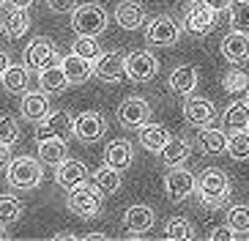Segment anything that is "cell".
<instances>
[{
	"label": "cell",
	"mask_w": 249,
	"mask_h": 241,
	"mask_svg": "<svg viewBox=\"0 0 249 241\" xmlns=\"http://www.w3.org/2000/svg\"><path fill=\"white\" fill-rule=\"evenodd\" d=\"M115 22L121 25L124 30H140L145 25V8L134 3V0H124V3H118L115 8Z\"/></svg>",
	"instance_id": "20"
},
{
	"label": "cell",
	"mask_w": 249,
	"mask_h": 241,
	"mask_svg": "<svg viewBox=\"0 0 249 241\" xmlns=\"http://www.w3.org/2000/svg\"><path fill=\"white\" fill-rule=\"evenodd\" d=\"M30 28V14L28 8H11L6 17V36L8 38H22Z\"/></svg>",
	"instance_id": "30"
},
{
	"label": "cell",
	"mask_w": 249,
	"mask_h": 241,
	"mask_svg": "<svg viewBox=\"0 0 249 241\" xmlns=\"http://www.w3.org/2000/svg\"><path fill=\"white\" fill-rule=\"evenodd\" d=\"M38 159H41V165H52V167H58L63 159H69L66 140H63V137L38 140Z\"/></svg>",
	"instance_id": "25"
},
{
	"label": "cell",
	"mask_w": 249,
	"mask_h": 241,
	"mask_svg": "<svg viewBox=\"0 0 249 241\" xmlns=\"http://www.w3.org/2000/svg\"><path fill=\"white\" fill-rule=\"evenodd\" d=\"M44 181V170H41V159L33 156H17L8 162L6 167V184L17 192L36 189L38 184Z\"/></svg>",
	"instance_id": "2"
},
{
	"label": "cell",
	"mask_w": 249,
	"mask_h": 241,
	"mask_svg": "<svg viewBox=\"0 0 249 241\" xmlns=\"http://www.w3.org/2000/svg\"><path fill=\"white\" fill-rule=\"evenodd\" d=\"M0 82H3V88H6L8 93H25V91H28V82H30L28 66L11 63L6 72L0 74Z\"/></svg>",
	"instance_id": "26"
},
{
	"label": "cell",
	"mask_w": 249,
	"mask_h": 241,
	"mask_svg": "<svg viewBox=\"0 0 249 241\" xmlns=\"http://www.w3.org/2000/svg\"><path fill=\"white\" fill-rule=\"evenodd\" d=\"M140 146L145 148L148 153H161V148L167 146V140H170V131L167 126H161V124H142L140 126Z\"/></svg>",
	"instance_id": "22"
},
{
	"label": "cell",
	"mask_w": 249,
	"mask_h": 241,
	"mask_svg": "<svg viewBox=\"0 0 249 241\" xmlns=\"http://www.w3.org/2000/svg\"><path fill=\"white\" fill-rule=\"evenodd\" d=\"M247 104H249V91H247Z\"/></svg>",
	"instance_id": "49"
},
{
	"label": "cell",
	"mask_w": 249,
	"mask_h": 241,
	"mask_svg": "<svg viewBox=\"0 0 249 241\" xmlns=\"http://www.w3.org/2000/svg\"><path fill=\"white\" fill-rule=\"evenodd\" d=\"M195 146L203 153H225L227 151V134L222 129H213V126H200V131L195 134Z\"/></svg>",
	"instance_id": "19"
},
{
	"label": "cell",
	"mask_w": 249,
	"mask_h": 241,
	"mask_svg": "<svg viewBox=\"0 0 249 241\" xmlns=\"http://www.w3.org/2000/svg\"><path fill=\"white\" fill-rule=\"evenodd\" d=\"M227 225L235 233H249V205H230L227 208Z\"/></svg>",
	"instance_id": "38"
},
{
	"label": "cell",
	"mask_w": 249,
	"mask_h": 241,
	"mask_svg": "<svg viewBox=\"0 0 249 241\" xmlns=\"http://www.w3.org/2000/svg\"><path fill=\"white\" fill-rule=\"evenodd\" d=\"M247 129H249V126H247Z\"/></svg>",
	"instance_id": "50"
},
{
	"label": "cell",
	"mask_w": 249,
	"mask_h": 241,
	"mask_svg": "<svg viewBox=\"0 0 249 241\" xmlns=\"http://www.w3.org/2000/svg\"><path fill=\"white\" fill-rule=\"evenodd\" d=\"M11 146H3L0 143V170H6L8 167V162H11V151H8Z\"/></svg>",
	"instance_id": "43"
},
{
	"label": "cell",
	"mask_w": 249,
	"mask_h": 241,
	"mask_svg": "<svg viewBox=\"0 0 249 241\" xmlns=\"http://www.w3.org/2000/svg\"><path fill=\"white\" fill-rule=\"evenodd\" d=\"M134 162V146L129 140H112L104 148V165H110L115 170H126Z\"/></svg>",
	"instance_id": "23"
},
{
	"label": "cell",
	"mask_w": 249,
	"mask_h": 241,
	"mask_svg": "<svg viewBox=\"0 0 249 241\" xmlns=\"http://www.w3.org/2000/svg\"><path fill=\"white\" fill-rule=\"evenodd\" d=\"M93 74L104 82L126 80V55H121V52H102L93 60Z\"/></svg>",
	"instance_id": "12"
},
{
	"label": "cell",
	"mask_w": 249,
	"mask_h": 241,
	"mask_svg": "<svg viewBox=\"0 0 249 241\" xmlns=\"http://www.w3.org/2000/svg\"><path fill=\"white\" fill-rule=\"evenodd\" d=\"M195 184H197V178H195L189 170H183L181 165H176V167L164 175V192H167V200L170 203H183L186 197L195 195Z\"/></svg>",
	"instance_id": "6"
},
{
	"label": "cell",
	"mask_w": 249,
	"mask_h": 241,
	"mask_svg": "<svg viewBox=\"0 0 249 241\" xmlns=\"http://www.w3.org/2000/svg\"><path fill=\"white\" fill-rule=\"evenodd\" d=\"M19 140V126L14 115H0V143L3 146H14Z\"/></svg>",
	"instance_id": "39"
},
{
	"label": "cell",
	"mask_w": 249,
	"mask_h": 241,
	"mask_svg": "<svg viewBox=\"0 0 249 241\" xmlns=\"http://www.w3.org/2000/svg\"><path fill=\"white\" fill-rule=\"evenodd\" d=\"M71 52H77L80 58H85V60L93 63V60L102 55V47H99V41H96L93 36H77L74 44H71Z\"/></svg>",
	"instance_id": "36"
},
{
	"label": "cell",
	"mask_w": 249,
	"mask_h": 241,
	"mask_svg": "<svg viewBox=\"0 0 249 241\" xmlns=\"http://www.w3.org/2000/svg\"><path fill=\"white\" fill-rule=\"evenodd\" d=\"M211 241H230L235 239V230L230 225H222V227H211V236H208Z\"/></svg>",
	"instance_id": "41"
},
{
	"label": "cell",
	"mask_w": 249,
	"mask_h": 241,
	"mask_svg": "<svg viewBox=\"0 0 249 241\" xmlns=\"http://www.w3.org/2000/svg\"><path fill=\"white\" fill-rule=\"evenodd\" d=\"M183 118L189 121L192 126H205V124H213V118H216V107L213 102L203 99V96H186V102H183Z\"/></svg>",
	"instance_id": "14"
},
{
	"label": "cell",
	"mask_w": 249,
	"mask_h": 241,
	"mask_svg": "<svg viewBox=\"0 0 249 241\" xmlns=\"http://www.w3.org/2000/svg\"><path fill=\"white\" fill-rule=\"evenodd\" d=\"M159 72V58L148 50H137L132 55H126V77L134 82H148L154 80Z\"/></svg>",
	"instance_id": "7"
},
{
	"label": "cell",
	"mask_w": 249,
	"mask_h": 241,
	"mask_svg": "<svg viewBox=\"0 0 249 241\" xmlns=\"http://www.w3.org/2000/svg\"><path fill=\"white\" fill-rule=\"evenodd\" d=\"M3 6H6V0H0V8H3Z\"/></svg>",
	"instance_id": "48"
},
{
	"label": "cell",
	"mask_w": 249,
	"mask_h": 241,
	"mask_svg": "<svg viewBox=\"0 0 249 241\" xmlns=\"http://www.w3.org/2000/svg\"><path fill=\"white\" fill-rule=\"evenodd\" d=\"M82 239H88V241H102V239H110V236L102 233V230H93V233H85Z\"/></svg>",
	"instance_id": "44"
},
{
	"label": "cell",
	"mask_w": 249,
	"mask_h": 241,
	"mask_svg": "<svg viewBox=\"0 0 249 241\" xmlns=\"http://www.w3.org/2000/svg\"><path fill=\"white\" fill-rule=\"evenodd\" d=\"M74 134V118L69 115L66 110L58 112H47V118H41L36 126V140H47V137H63Z\"/></svg>",
	"instance_id": "11"
},
{
	"label": "cell",
	"mask_w": 249,
	"mask_h": 241,
	"mask_svg": "<svg viewBox=\"0 0 249 241\" xmlns=\"http://www.w3.org/2000/svg\"><path fill=\"white\" fill-rule=\"evenodd\" d=\"M203 3L208 8H213L216 14H222V11H227V8H230V3H233V0H203Z\"/></svg>",
	"instance_id": "42"
},
{
	"label": "cell",
	"mask_w": 249,
	"mask_h": 241,
	"mask_svg": "<svg viewBox=\"0 0 249 241\" xmlns=\"http://www.w3.org/2000/svg\"><path fill=\"white\" fill-rule=\"evenodd\" d=\"M50 93H44V91H25L22 96V104H19V115L25 118V121H33V124H38L41 118H47V112H50V99H47Z\"/></svg>",
	"instance_id": "17"
},
{
	"label": "cell",
	"mask_w": 249,
	"mask_h": 241,
	"mask_svg": "<svg viewBox=\"0 0 249 241\" xmlns=\"http://www.w3.org/2000/svg\"><path fill=\"white\" fill-rule=\"evenodd\" d=\"M151 121V104L140 96H129L118 104V124L126 129H140L142 124Z\"/></svg>",
	"instance_id": "10"
},
{
	"label": "cell",
	"mask_w": 249,
	"mask_h": 241,
	"mask_svg": "<svg viewBox=\"0 0 249 241\" xmlns=\"http://www.w3.org/2000/svg\"><path fill=\"white\" fill-rule=\"evenodd\" d=\"M222 55L230 63H244L249 58V33L241 30H230L225 38H222Z\"/></svg>",
	"instance_id": "18"
},
{
	"label": "cell",
	"mask_w": 249,
	"mask_h": 241,
	"mask_svg": "<svg viewBox=\"0 0 249 241\" xmlns=\"http://www.w3.org/2000/svg\"><path fill=\"white\" fill-rule=\"evenodd\" d=\"M222 126L227 131H238L249 126V104L247 102H233L222 112Z\"/></svg>",
	"instance_id": "28"
},
{
	"label": "cell",
	"mask_w": 249,
	"mask_h": 241,
	"mask_svg": "<svg viewBox=\"0 0 249 241\" xmlns=\"http://www.w3.org/2000/svg\"><path fill=\"white\" fill-rule=\"evenodd\" d=\"M154 225H156L154 208H148V205H132V208H126L124 227L129 230V233H134V239H137L140 233H148Z\"/></svg>",
	"instance_id": "15"
},
{
	"label": "cell",
	"mask_w": 249,
	"mask_h": 241,
	"mask_svg": "<svg viewBox=\"0 0 249 241\" xmlns=\"http://www.w3.org/2000/svg\"><path fill=\"white\" fill-rule=\"evenodd\" d=\"M107 131V121H104L102 112H82V115L74 118V137L80 143H96V140L104 137Z\"/></svg>",
	"instance_id": "13"
},
{
	"label": "cell",
	"mask_w": 249,
	"mask_h": 241,
	"mask_svg": "<svg viewBox=\"0 0 249 241\" xmlns=\"http://www.w3.org/2000/svg\"><path fill=\"white\" fill-rule=\"evenodd\" d=\"M178 36H181V25L167 14L151 19L145 28V41L154 44V47H170V44L178 41Z\"/></svg>",
	"instance_id": "9"
},
{
	"label": "cell",
	"mask_w": 249,
	"mask_h": 241,
	"mask_svg": "<svg viewBox=\"0 0 249 241\" xmlns=\"http://www.w3.org/2000/svg\"><path fill=\"white\" fill-rule=\"evenodd\" d=\"M60 69H63V74H66L69 85H82V82H88V77L93 74L90 60L80 58L77 52H71V55H66V58H60Z\"/></svg>",
	"instance_id": "21"
},
{
	"label": "cell",
	"mask_w": 249,
	"mask_h": 241,
	"mask_svg": "<svg viewBox=\"0 0 249 241\" xmlns=\"http://www.w3.org/2000/svg\"><path fill=\"white\" fill-rule=\"evenodd\" d=\"M8 66H11V60H8V55H6V52H3V50H0V74H3V72H6V69H8Z\"/></svg>",
	"instance_id": "46"
},
{
	"label": "cell",
	"mask_w": 249,
	"mask_h": 241,
	"mask_svg": "<svg viewBox=\"0 0 249 241\" xmlns=\"http://www.w3.org/2000/svg\"><path fill=\"white\" fill-rule=\"evenodd\" d=\"M164 239H170V241L192 239V222H189V219H183V217L170 219L167 225H164Z\"/></svg>",
	"instance_id": "37"
},
{
	"label": "cell",
	"mask_w": 249,
	"mask_h": 241,
	"mask_svg": "<svg viewBox=\"0 0 249 241\" xmlns=\"http://www.w3.org/2000/svg\"><path fill=\"white\" fill-rule=\"evenodd\" d=\"M22 217V200L14 195H0V225H14Z\"/></svg>",
	"instance_id": "34"
},
{
	"label": "cell",
	"mask_w": 249,
	"mask_h": 241,
	"mask_svg": "<svg viewBox=\"0 0 249 241\" xmlns=\"http://www.w3.org/2000/svg\"><path fill=\"white\" fill-rule=\"evenodd\" d=\"M47 6H50V11H55V14H66V11H74V8H77V0H47Z\"/></svg>",
	"instance_id": "40"
},
{
	"label": "cell",
	"mask_w": 249,
	"mask_h": 241,
	"mask_svg": "<svg viewBox=\"0 0 249 241\" xmlns=\"http://www.w3.org/2000/svg\"><path fill=\"white\" fill-rule=\"evenodd\" d=\"M107 22H110V14L99 3H82L71 11V28L77 36H102L107 30Z\"/></svg>",
	"instance_id": "3"
},
{
	"label": "cell",
	"mask_w": 249,
	"mask_h": 241,
	"mask_svg": "<svg viewBox=\"0 0 249 241\" xmlns=\"http://www.w3.org/2000/svg\"><path fill=\"white\" fill-rule=\"evenodd\" d=\"M192 146H189V140H183V137H170L167 140V146L161 148V162L167 165V167H176V165H183L186 162V156H189Z\"/></svg>",
	"instance_id": "27"
},
{
	"label": "cell",
	"mask_w": 249,
	"mask_h": 241,
	"mask_svg": "<svg viewBox=\"0 0 249 241\" xmlns=\"http://www.w3.org/2000/svg\"><path fill=\"white\" fill-rule=\"evenodd\" d=\"M52 239H55V241H60V239H63V241H69V239H77V236H74V233H69V230H63V233L52 236Z\"/></svg>",
	"instance_id": "47"
},
{
	"label": "cell",
	"mask_w": 249,
	"mask_h": 241,
	"mask_svg": "<svg viewBox=\"0 0 249 241\" xmlns=\"http://www.w3.org/2000/svg\"><path fill=\"white\" fill-rule=\"evenodd\" d=\"M93 184L104 195H115L121 189V170L110 167V165H102V170H96V175H93Z\"/></svg>",
	"instance_id": "31"
},
{
	"label": "cell",
	"mask_w": 249,
	"mask_h": 241,
	"mask_svg": "<svg viewBox=\"0 0 249 241\" xmlns=\"http://www.w3.org/2000/svg\"><path fill=\"white\" fill-rule=\"evenodd\" d=\"M55 60H58V50H55L52 38L47 36H36L25 47V66L33 69V72H41V69L52 66Z\"/></svg>",
	"instance_id": "8"
},
{
	"label": "cell",
	"mask_w": 249,
	"mask_h": 241,
	"mask_svg": "<svg viewBox=\"0 0 249 241\" xmlns=\"http://www.w3.org/2000/svg\"><path fill=\"white\" fill-rule=\"evenodd\" d=\"M69 85L66 74H63V69L60 66H47V69H41L38 72V88L44 91V93H60L63 88Z\"/></svg>",
	"instance_id": "29"
},
{
	"label": "cell",
	"mask_w": 249,
	"mask_h": 241,
	"mask_svg": "<svg viewBox=\"0 0 249 241\" xmlns=\"http://www.w3.org/2000/svg\"><path fill=\"white\" fill-rule=\"evenodd\" d=\"M6 3H8L11 8H28L30 3H33V0H6Z\"/></svg>",
	"instance_id": "45"
},
{
	"label": "cell",
	"mask_w": 249,
	"mask_h": 241,
	"mask_svg": "<svg viewBox=\"0 0 249 241\" xmlns=\"http://www.w3.org/2000/svg\"><path fill=\"white\" fill-rule=\"evenodd\" d=\"M227 14H230V30L249 33V0H233Z\"/></svg>",
	"instance_id": "33"
},
{
	"label": "cell",
	"mask_w": 249,
	"mask_h": 241,
	"mask_svg": "<svg viewBox=\"0 0 249 241\" xmlns=\"http://www.w3.org/2000/svg\"><path fill=\"white\" fill-rule=\"evenodd\" d=\"M88 181V167H85V162L80 159H63L55 170V184L63 186V189H71L77 184Z\"/></svg>",
	"instance_id": "16"
},
{
	"label": "cell",
	"mask_w": 249,
	"mask_h": 241,
	"mask_svg": "<svg viewBox=\"0 0 249 241\" xmlns=\"http://www.w3.org/2000/svg\"><path fill=\"white\" fill-rule=\"evenodd\" d=\"M195 195L205 208H222L230 197V178H227L225 170L219 167H205L197 175V184H195Z\"/></svg>",
	"instance_id": "1"
},
{
	"label": "cell",
	"mask_w": 249,
	"mask_h": 241,
	"mask_svg": "<svg viewBox=\"0 0 249 241\" xmlns=\"http://www.w3.org/2000/svg\"><path fill=\"white\" fill-rule=\"evenodd\" d=\"M183 28L192 36H208L216 28V11L208 8L203 0H192L186 3V14H183Z\"/></svg>",
	"instance_id": "5"
},
{
	"label": "cell",
	"mask_w": 249,
	"mask_h": 241,
	"mask_svg": "<svg viewBox=\"0 0 249 241\" xmlns=\"http://www.w3.org/2000/svg\"><path fill=\"white\" fill-rule=\"evenodd\" d=\"M102 195L104 192L96 186V184H88L82 181L77 184V186H71L69 189V211L77 214L80 219H93L99 217V211H102Z\"/></svg>",
	"instance_id": "4"
},
{
	"label": "cell",
	"mask_w": 249,
	"mask_h": 241,
	"mask_svg": "<svg viewBox=\"0 0 249 241\" xmlns=\"http://www.w3.org/2000/svg\"><path fill=\"white\" fill-rule=\"evenodd\" d=\"M167 88L178 96H189L197 88V69L195 66H178L167 77Z\"/></svg>",
	"instance_id": "24"
},
{
	"label": "cell",
	"mask_w": 249,
	"mask_h": 241,
	"mask_svg": "<svg viewBox=\"0 0 249 241\" xmlns=\"http://www.w3.org/2000/svg\"><path fill=\"white\" fill-rule=\"evenodd\" d=\"M227 153L230 159H249V129H238V131H230L227 137Z\"/></svg>",
	"instance_id": "32"
},
{
	"label": "cell",
	"mask_w": 249,
	"mask_h": 241,
	"mask_svg": "<svg viewBox=\"0 0 249 241\" xmlns=\"http://www.w3.org/2000/svg\"><path fill=\"white\" fill-rule=\"evenodd\" d=\"M222 88H225L227 93H247L249 91V74L241 72V69H230V72L222 77Z\"/></svg>",
	"instance_id": "35"
}]
</instances>
